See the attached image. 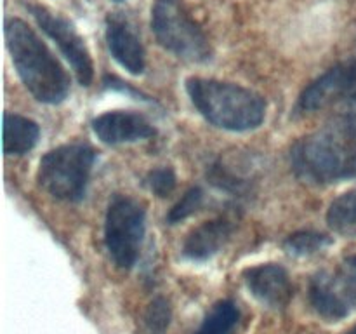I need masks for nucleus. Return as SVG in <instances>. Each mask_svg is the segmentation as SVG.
I'll use <instances>...</instances> for the list:
<instances>
[{"instance_id":"39448f33","label":"nucleus","mask_w":356,"mask_h":334,"mask_svg":"<svg viewBox=\"0 0 356 334\" xmlns=\"http://www.w3.org/2000/svg\"><path fill=\"white\" fill-rule=\"evenodd\" d=\"M152 30L160 45L177 58L191 63L211 59L207 35L181 0H156L152 10Z\"/></svg>"},{"instance_id":"4be33fe9","label":"nucleus","mask_w":356,"mask_h":334,"mask_svg":"<svg viewBox=\"0 0 356 334\" xmlns=\"http://www.w3.org/2000/svg\"><path fill=\"white\" fill-rule=\"evenodd\" d=\"M348 334H356V326H355V327H353V329H351V331H350V333H348Z\"/></svg>"},{"instance_id":"ddd939ff","label":"nucleus","mask_w":356,"mask_h":334,"mask_svg":"<svg viewBox=\"0 0 356 334\" xmlns=\"http://www.w3.org/2000/svg\"><path fill=\"white\" fill-rule=\"evenodd\" d=\"M309 301H312L316 313L322 315L323 319L330 320V322H337V320L348 317V313L351 312V306L348 305V301L334 282V275L327 273V271H322L312 278Z\"/></svg>"},{"instance_id":"7ed1b4c3","label":"nucleus","mask_w":356,"mask_h":334,"mask_svg":"<svg viewBox=\"0 0 356 334\" xmlns=\"http://www.w3.org/2000/svg\"><path fill=\"white\" fill-rule=\"evenodd\" d=\"M186 90L202 117L219 129L250 131L259 127L266 115L264 97L236 84L191 77Z\"/></svg>"},{"instance_id":"4468645a","label":"nucleus","mask_w":356,"mask_h":334,"mask_svg":"<svg viewBox=\"0 0 356 334\" xmlns=\"http://www.w3.org/2000/svg\"><path fill=\"white\" fill-rule=\"evenodd\" d=\"M40 127L31 118L17 113L3 115V152L6 155H24L37 145Z\"/></svg>"},{"instance_id":"5701e85b","label":"nucleus","mask_w":356,"mask_h":334,"mask_svg":"<svg viewBox=\"0 0 356 334\" xmlns=\"http://www.w3.org/2000/svg\"><path fill=\"white\" fill-rule=\"evenodd\" d=\"M115 2H122V0H115Z\"/></svg>"},{"instance_id":"f257e3e1","label":"nucleus","mask_w":356,"mask_h":334,"mask_svg":"<svg viewBox=\"0 0 356 334\" xmlns=\"http://www.w3.org/2000/svg\"><path fill=\"white\" fill-rule=\"evenodd\" d=\"M292 170L312 184L356 177V118L343 117L299 139L291 152Z\"/></svg>"},{"instance_id":"9b49d317","label":"nucleus","mask_w":356,"mask_h":334,"mask_svg":"<svg viewBox=\"0 0 356 334\" xmlns=\"http://www.w3.org/2000/svg\"><path fill=\"white\" fill-rule=\"evenodd\" d=\"M106 42L111 56L132 75H141L146 68V54L141 40L127 21L118 16L106 17Z\"/></svg>"},{"instance_id":"f03ea898","label":"nucleus","mask_w":356,"mask_h":334,"mask_svg":"<svg viewBox=\"0 0 356 334\" xmlns=\"http://www.w3.org/2000/svg\"><path fill=\"white\" fill-rule=\"evenodd\" d=\"M6 42L17 75L35 100L45 104H59L66 100L68 73L24 21H7Z\"/></svg>"},{"instance_id":"f3484780","label":"nucleus","mask_w":356,"mask_h":334,"mask_svg":"<svg viewBox=\"0 0 356 334\" xmlns=\"http://www.w3.org/2000/svg\"><path fill=\"white\" fill-rule=\"evenodd\" d=\"M332 240L327 235L312 230H302L289 235L284 242V249L292 256H312L329 247Z\"/></svg>"},{"instance_id":"a211bd4d","label":"nucleus","mask_w":356,"mask_h":334,"mask_svg":"<svg viewBox=\"0 0 356 334\" xmlns=\"http://www.w3.org/2000/svg\"><path fill=\"white\" fill-rule=\"evenodd\" d=\"M204 204V190L200 186H193L183 195V197L177 200V204H174V207L170 209L169 214H167V223L169 225H176L181 223L183 219L190 218L191 214L198 211Z\"/></svg>"},{"instance_id":"f8f14e48","label":"nucleus","mask_w":356,"mask_h":334,"mask_svg":"<svg viewBox=\"0 0 356 334\" xmlns=\"http://www.w3.org/2000/svg\"><path fill=\"white\" fill-rule=\"evenodd\" d=\"M235 223L229 218H216L202 223L186 237L183 256L190 261H207L229 242Z\"/></svg>"},{"instance_id":"0eeeda50","label":"nucleus","mask_w":356,"mask_h":334,"mask_svg":"<svg viewBox=\"0 0 356 334\" xmlns=\"http://www.w3.org/2000/svg\"><path fill=\"white\" fill-rule=\"evenodd\" d=\"M332 106L356 108V61L337 63L301 93L296 113L308 115Z\"/></svg>"},{"instance_id":"1a4fd4ad","label":"nucleus","mask_w":356,"mask_h":334,"mask_svg":"<svg viewBox=\"0 0 356 334\" xmlns=\"http://www.w3.org/2000/svg\"><path fill=\"white\" fill-rule=\"evenodd\" d=\"M92 131L106 145L139 141L156 134L145 115L131 110H113L99 115L92 120Z\"/></svg>"},{"instance_id":"20e7f679","label":"nucleus","mask_w":356,"mask_h":334,"mask_svg":"<svg viewBox=\"0 0 356 334\" xmlns=\"http://www.w3.org/2000/svg\"><path fill=\"white\" fill-rule=\"evenodd\" d=\"M94 160L96 152L87 143L58 146L42 157L37 173L38 184L59 200H82Z\"/></svg>"},{"instance_id":"9d476101","label":"nucleus","mask_w":356,"mask_h":334,"mask_svg":"<svg viewBox=\"0 0 356 334\" xmlns=\"http://www.w3.org/2000/svg\"><path fill=\"white\" fill-rule=\"evenodd\" d=\"M243 278L254 298L270 308H285L294 294L291 277L280 264H257L245 270Z\"/></svg>"},{"instance_id":"423d86ee","label":"nucleus","mask_w":356,"mask_h":334,"mask_svg":"<svg viewBox=\"0 0 356 334\" xmlns=\"http://www.w3.org/2000/svg\"><path fill=\"white\" fill-rule=\"evenodd\" d=\"M146 228V211L131 197L111 198L104 219V244L111 260L122 270L136 264Z\"/></svg>"},{"instance_id":"6ab92c4d","label":"nucleus","mask_w":356,"mask_h":334,"mask_svg":"<svg viewBox=\"0 0 356 334\" xmlns=\"http://www.w3.org/2000/svg\"><path fill=\"white\" fill-rule=\"evenodd\" d=\"M172 319V310L165 298H155L145 313V324L152 334H165Z\"/></svg>"},{"instance_id":"2eb2a0df","label":"nucleus","mask_w":356,"mask_h":334,"mask_svg":"<svg viewBox=\"0 0 356 334\" xmlns=\"http://www.w3.org/2000/svg\"><path fill=\"white\" fill-rule=\"evenodd\" d=\"M327 223L339 235L356 239V190L346 191L330 204Z\"/></svg>"},{"instance_id":"412c9836","label":"nucleus","mask_w":356,"mask_h":334,"mask_svg":"<svg viewBox=\"0 0 356 334\" xmlns=\"http://www.w3.org/2000/svg\"><path fill=\"white\" fill-rule=\"evenodd\" d=\"M176 174L170 167H159L145 176V186L156 197H167L176 190Z\"/></svg>"},{"instance_id":"dca6fc26","label":"nucleus","mask_w":356,"mask_h":334,"mask_svg":"<svg viewBox=\"0 0 356 334\" xmlns=\"http://www.w3.org/2000/svg\"><path fill=\"white\" fill-rule=\"evenodd\" d=\"M238 319L240 312L235 303L225 299L212 306L195 334H229L238 324Z\"/></svg>"},{"instance_id":"6e6552de","label":"nucleus","mask_w":356,"mask_h":334,"mask_svg":"<svg viewBox=\"0 0 356 334\" xmlns=\"http://www.w3.org/2000/svg\"><path fill=\"white\" fill-rule=\"evenodd\" d=\"M38 26L58 44L63 56L70 61L76 79L82 86H90L94 79V65L86 42L72 23L42 6H30Z\"/></svg>"},{"instance_id":"aec40b11","label":"nucleus","mask_w":356,"mask_h":334,"mask_svg":"<svg viewBox=\"0 0 356 334\" xmlns=\"http://www.w3.org/2000/svg\"><path fill=\"white\" fill-rule=\"evenodd\" d=\"M334 282L348 301V305L351 308L356 306V256L343 261L339 270L334 273Z\"/></svg>"}]
</instances>
